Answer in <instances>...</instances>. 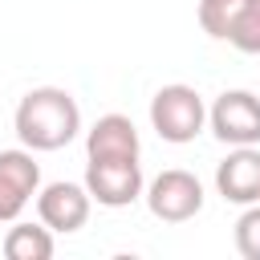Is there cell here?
<instances>
[{
    "label": "cell",
    "mask_w": 260,
    "mask_h": 260,
    "mask_svg": "<svg viewBox=\"0 0 260 260\" xmlns=\"http://www.w3.org/2000/svg\"><path fill=\"white\" fill-rule=\"evenodd\" d=\"M12 130L28 150H61L81 134V106L61 85H37L16 102Z\"/></svg>",
    "instance_id": "cell-1"
},
{
    "label": "cell",
    "mask_w": 260,
    "mask_h": 260,
    "mask_svg": "<svg viewBox=\"0 0 260 260\" xmlns=\"http://www.w3.org/2000/svg\"><path fill=\"white\" fill-rule=\"evenodd\" d=\"M150 126H154V134L162 142H175V146L195 142L203 134V126H207V106H203L199 89L183 85V81L162 85L150 98Z\"/></svg>",
    "instance_id": "cell-2"
},
{
    "label": "cell",
    "mask_w": 260,
    "mask_h": 260,
    "mask_svg": "<svg viewBox=\"0 0 260 260\" xmlns=\"http://www.w3.org/2000/svg\"><path fill=\"white\" fill-rule=\"evenodd\" d=\"M146 207L154 219L162 223H187L203 211V183L183 171V167H171V171H158L150 183H146Z\"/></svg>",
    "instance_id": "cell-3"
},
{
    "label": "cell",
    "mask_w": 260,
    "mask_h": 260,
    "mask_svg": "<svg viewBox=\"0 0 260 260\" xmlns=\"http://www.w3.org/2000/svg\"><path fill=\"white\" fill-rule=\"evenodd\" d=\"M207 126L228 146H260V98L252 89H223L207 110Z\"/></svg>",
    "instance_id": "cell-4"
},
{
    "label": "cell",
    "mask_w": 260,
    "mask_h": 260,
    "mask_svg": "<svg viewBox=\"0 0 260 260\" xmlns=\"http://www.w3.org/2000/svg\"><path fill=\"white\" fill-rule=\"evenodd\" d=\"M37 150H0V223L20 219V211L37 199L41 191V162L32 158Z\"/></svg>",
    "instance_id": "cell-5"
},
{
    "label": "cell",
    "mask_w": 260,
    "mask_h": 260,
    "mask_svg": "<svg viewBox=\"0 0 260 260\" xmlns=\"http://www.w3.org/2000/svg\"><path fill=\"white\" fill-rule=\"evenodd\" d=\"M85 187H89L93 203H102V207H130L146 191L142 162L138 158H118V162L85 158Z\"/></svg>",
    "instance_id": "cell-6"
},
{
    "label": "cell",
    "mask_w": 260,
    "mask_h": 260,
    "mask_svg": "<svg viewBox=\"0 0 260 260\" xmlns=\"http://www.w3.org/2000/svg\"><path fill=\"white\" fill-rule=\"evenodd\" d=\"M89 207H93V195L85 183H69V179H57L49 187L37 191V215L45 228H53L57 236H69V232H81L85 219H89Z\"/></svg>",
    "instance_id": "cell-7"
},
{
    "label": "cell",
    "mask_w": 260,
    "mask_h": 260,
    "mask_svg": "<svg viewBox=\"0 0 260 260\" xmlns=\"http://www.w3.org/2000/svg\"><path fill=\"white\" fill-rule=\"evenodd\" d=\"M85 158H98V162L142 158L138 126H134L126 114H102V118L85 130Z\"/></svg>",
    "instance_id": "cell-8"
},
{
    "label": "cell",
    "mask_w": 260,
    "mask_h": 260,
    "mask_svg": "<svg viewBox=\"0 0 260 260\" xmlns=\"http://www.w3.org/2000/svg\"><path fill=\"white\" fill-rule=\"evenodd\" d=\"M215 191L228 203H260V146H232V154L215 167Z\"/></svg>",
    "instance_id": "cell-9"
},
{
    "label": "cell",
    "mask_w": 260,
    "mask_h": 260,
    "mask_svg": "<svg viewBox=\"0 0 260 260\" xmlns=\"http://www.w3.org/2000/svg\"><path fill=\"white\" fill-rule=\"evenodd\" d=\"M0 248H4L8 260H49L57 244H53V228H45V223H16L12 219V228L0 240Z\"/></svg>",
    "instance_id": "cell-10"
},
{
    "label": "cell",
    "mask_w": 260,
    "mask_h": 260,
    "mask_svg": "<svg viewBox=\"0 0 260 260\" xmlns=\"http://www.w3.org/2000/svg\"><path fill=\"white\" fill-rule=\"evenodd\" d=\"M240 12H244V0H199V8H195L199 28L211 41H232V32L240 24Z\"/></svg>",
    "instance_id": "cell-11"
},
{
    "label": "cell",
    "mask_w": 260,
    "mask_h": 260,
    "mask_svg": "<svg viewBox=\"0 0 260 260\" xmlns=\"http://www.w3.org/2000/svg\"><path fill=\"white\" fill-rule=\"evenodd\" d=\"M236 252L244 260H260V203H248L236 219Z\"/></svg>",
    "instance_id": "cell-12"
},
{
    "label": "cell",
    "mask_w": 260,
    "mask_h": 260,
    "mask_svg": "<svg viewBox=\"0 0 260 260\" xmlns=\"http://www.w3.org/2000/svg\"><path fill=\"white\" fill-rule=\"evenodd\" d=\"M232 45L240 53H260V0H244L240 24L232 32Z\"/></svg>",
    "instance_id": "cell-13"
}]
</instances>
